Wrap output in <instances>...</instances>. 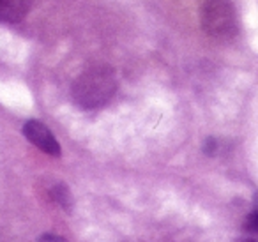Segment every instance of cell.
<instances>
[{
  "label": "cell",
  "instance_id": "cell-2",
  "mask_svg": "<svg viewBox=\"0 0 258 242\" xmlns=\"http://www.w3.org/2000/svg\"><path fill=\"white\" fill-rule=\"evenodd\" d=\"M202 25L216 39H230L237 32V13L230 0H207L202 9Z\"/></svg>",
  "mask_w": 258,
  "mask_h": 242
},
{
  "label": "cell",
  "instance_id": "cell-3",
  "mask_svg": "<svg viewBox=\"0 0 258 242\" xmlns=\"http://www.w3.org/2000/svg\"><path fill=\"white\" fill-rule=\"evenodd\" d=\"M23 136L29 140L32 145H36L39 150L46 152L48 156L58 157L60 156V145L57 138L51 135V131L39 120H27L23 126Z\"/></svg>",
  "mask_w": 258,
  "mask_h": 242
},
{
  "label": "cell",
  "instance_id": "cell-4",
  "mask_svg": "<svg viewBox=\"0 0 258 242\" xmlns=\"http://www.w3.org/2000/svg\"><path fill=\"white\" fill-rule=\"evenodd\" d=\"M32 0H0V22L18 23L29 15Z\"/></svg>",
  "mask_w": 258,
  "mask_h": 242
},
{
  "label": "cell",
  "instance_id": "cell-7",
  "mask_svg": "<svg viewBox=\"0 0 258 242\" xmlns=\"http://www.w3.org/2000/svg\"><path fill=\"white\" fill-rule=\"evenodd\" d=\"M37 242H66V240L62 237H58V235L46 233V235H41V237L37 238Z\"/></svg>",
  "mask_w": 258,
  "mask_h": 242
},
{
  "label": "cell",
  "instance_id": "cell-10",
  "mask_svg": "<svg viewBox=\"0 0 258 242\" xmlns=\"http://www.w3.org/2000/svg\"><path fill=\"white\" fill-rule=\"evenodd\" d=\"M254 205H256V209H258V193H254Z\"/></svg>",
  "mask_w": 258,
  "mask_h": 242
},
{
  "label": "cell",
  "instance_id": "cell-9",
  "mask_svg": "<svg viewBox=\"0 0 258 242\" xmlns=\"http://www.w3.org/2000/svg\"><path fill=\"white\" fill-rule=\"evenodd\" d=\"M237 242H258V240L253 237H240V238H237Z\"/></svg>",
  "mask_w": 258,
  "mask_h": 242
},
{
  "label": "cell",
  "instance_id": "cell-8",
  "mask_svg": "<svg viewBox=\"0 0 258 242\" xmlns=\"http://www.w3.org/2000/svg\"><path fill=\"white\" fill-rule=\"evenodd\" d=\"M214 150H216V142L212 138H209L207 143H205V152L211 156V154H214Z\"/></svg>",
  "mask_w": 258,
  "mask_h": 242
},
{
  "label": "cell",
  "instance_id": "cell-6",
  "mask_svg": "<svg viewBox=\"0 0 258 242\" xmlns=\"http://www.w3.org/2000/svg\"><path fill=\"white\" fill-rule=\"evenodd\" d=\"M244 228L251 233H258V209L244 219Z\"/></svg>",
  "mask_w": 258,
  "mask_h": 242
},
{
  "label": "cell",
  "instance_id": "cell-1",
  "mask_svg": "<svg viewBox=\"0 0 258 242\" xmlns=\"http://www.w3.org/2000/svg\"><path fill=\"white\" fill-rule=\"evenodd\" d=\"M117 90V76L110 66H94L73 83V101L82 110H96L108 103Z\"/></svg>",
  "mask_w": 258,
  "mask_h": 242
},
{
  "label": "cell",
  "instance_id": "cell-5",
  "mask_svg": "<svg viewBox=\"0 0 258 242\" xmlns=\"http://www.w3.org/2000/svg\"><path fill=\"white\" fill-rule=\"evenodd\" d=\"M50 196L53 202H57L58 205L64 210H68V212L73 209V195L66 184H55L53 188L50 189Z\"/></svg>",
  "mask_w": 258,
  "mask_h": 242
}]
</instances>
